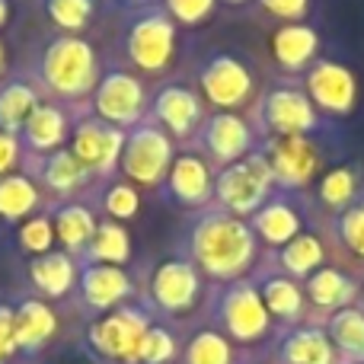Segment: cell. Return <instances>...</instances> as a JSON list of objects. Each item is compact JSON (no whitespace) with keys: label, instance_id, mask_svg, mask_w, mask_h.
<instances>
[{"label":"cell","instance_id":"obj_47","mask_svg":"<svg viewBox=\"0 0 364 364\" xmlns=\"http://www.w3.org/2000/svg\"><path fill=\"white\" fill-rule=\"evenodd\" d=\"M128 4H134V6H147L151 0H128Z\"/></svg>","mask_w":364,"mask_h":364},{"label":"cell","instance_id":"obj_45","mask_svg":"<svg viewBox=\"0 0 364 364\" xmlns=\"http://www.w3.org/2000/svg\"><path fill=\"white\" fill-rule=\"evenodd\" d=\"M10 23V0H0V29Z\"/></svg>","mask_w":364,"mask_h":364},{"label":"cell","instance_id":"obj_22","mask_svg":"<svg viewBox=\"0 0 364 364\" xmlns=\"http://www.w3.org/2000/svg\"><path fill=\"white\" fill-rule=\"evenodd\" d=\"M77 275H80V265L64 250H51L29 262L32 284H36L45 297H64L77 284Z\"/></svg>","mask_w":364,"mask_h":364},{"label":"cell","instance_id":"obj_17","mask_svg":"<svg viewBox=\"0 0 364 364\" xmlns=\"http://www.w3.org/2000/svg\"><path fill=\"white\" fill-rule=\"evenodd\" d=\"M198 141H201V147H205L208 160H214V164H220V166H230L252 154L250 125L233 112H214L208 122H201Z\"/></svg>","mask_w":364,"mask_h":364},{"label":"cell","instance_id":"obj_15","mask_svg":"<svg viewBox=\"0 0 364 364\" xmlns=\"http://www.w3.org/2000/svg\"><path fill=\"white\" fill-rule=\"evenodd\" d=\"M198 83H201L205 100L211 102V106L224 109V112L243 106L252 93V77H250V70H246V64L230 55H214L211 61L201 68Z\"/></svg>","mask_w":364,"mask_h":364},{"label":"cell","instance_id":"obj_48","mask_svg":"<svg viewBox=\"0 0 364 364\" xmlns=\"http://www.w3.org/2000/svg\"><path fill=\"white\" fill-rule=\"evenodd\" d=\"M224 4H246V0H224Z\"/></svg>","mask_w":364,"mask_h":364},{"label":"cell","instance_id":"obj_31","mask_svg":"<svg viewBox=\"0 0 364 364\" xmlns=\"http://www.w3.org/2000/svg\"><path fill=\"white\" fill-rule=\"evenodd\" d=\"M329 336H333V342L348 358L364 364V314L342 307L339 314L329 320Z\"/></svg>","mask_w":364,"mask_h":364},{"label":"cell","instance_id":"obj_38","mask_svg":"<svg viewBox=\"0 0 364 364\" xmlns=\"http://www.w3.org/2000/svg\"><path fill=\"white\" fill-rule=\"evenodd\" d=\"M320 195L326 205L333 208H342L352 201L355 195V173L346 170V166H339V170H329L326 176L320 179Z\"/></svg>","mask_w":364,"mask_h":364},{"label":"cell","instance_id":"obj_20","mask_svg":"<svg viewBox=\"0 0 364 364\" xmlns=\"http://www.w3.org/2000/svg\"><path fill=\"white\" fill-rule=\"evenodd\" d=\"M355 83L352 70L333 61H316L307 74V96L314 106L326 109V112H348L355 106Z\"/></svg>","mask_w":364,"mask_h":364},{"label":"cell","instance_id":"obj_3","mask_svg":"<svg viewBox=\"0 0 364 364\" xmlns=\"http://www.w3.org/2000/svg\"><path fill=\"white\" fill-rule=\"evenodd\" d=\"M122 51L128 64L144 74H164L176 58V23L157 4L138 6L122 32Z\"/></svg>","mask_w":364,"mask_h":364},{"label":"cell","instance_id":"obj_19","mask_svg":"<svg viewBox=\"0 0 364 364\" xmlns=\"http://www.w3.org/2000/svg\"><path fill=\"white\" fill-rule=\"evenodd\" d=\"M265 160H269L275 182L288 188L307 186L320 166V154L307 138H275L265 151Z\"/></svg>","mask_w":364,"mask_h":364},{"label":"cell","instance_id":"obj_46","mask_svg":"<svg viewBox=\"0 0 364 364\" xmlns=\"http://www.w3.org/2000/svg\"><path fill=\"white\" fill-rule=\"evenodd\" d=\"M4 64H6V51H4V42H0V74H4Z\"/></svg>","mask_w":364,"mask_h":364},{"label":"cell","instance_id":"obj_41","mask_svg":"<svg viewBox=\"0 0 364 364\" xmlns=\"http://www.w3.org/2000/svg\"><path fill=\"white\" fill-rule=\"evenodd\" d=\"M339 237L355 256L364 259V205L348 208L339 220Z\"/></svg>","mask_w":364,"mask_h":364},{"label":"cell","instance_id":"obj_35","mask_svg":"<svg viewBox=\"0 0 364 364\" xmlns=\"http://www.w3.org/2000/svg\"><path fill=\"white\" fill-rule=\"evenodd\" d=\"M42 6L51 23L68 36H77L80 29H87L96 10L93 0H42Z\"/></svg>","mask_w":364,"mask_h":364},{"label":"cell","instance_id":"obj_6","mask_svg":"<svg viewBox=\"0 0 364 364\" xmlns=\"http://www.w3.org/2000/svg\"><path fill=\"white\" fill-rule=\"evenodd\" d=\"M272 182L275 176L265 154H250L230 166H220V173L214 176V198L227 214H237V218L256 214L265 205Z\"/></svg>","mask_w":364,"mask_h":364},{"label":"cell","instance_id":"obj_11","mask_svg":"<svg viewBox=\"0 0 364 364\" xmlns=\"http://www.w3.org/2000/svg\"><path fill=\"white\" fill-rule=\"evenodd\" d=\"M160 192H164L166 201L182 208H201L211 201L214 195V173L211 164H208L201 154H176L170 164V173L160 182Z\"/></svg>","mask_w":364,"mask_h":364},{"label":"cell","instance_id":"obj_44","mask_svg":"<svg viewBox=\"0 0 364 364\" xmlns=\"http://www.w3.org/2000/svg\"><path fill=\"white\" fill-rule=\"evenodd\" d=\"M259 4L282 19H301L307 13V0H259Z\"/></svg>","mask_w":364,"mask_h":364},{"label":"cell","instance_id":"obj_26","mask_svg":"<svg viewBox=\"0 0 364 364\" xmlns=\"http://www.w3.org/2000/svg\"><path fill=\"white\" fill-rule=\"evenodd\" d=\"M42 100L45 96L38 93V87L32 80H23V77L4 80L0 83V132L19 134L26 119L32 115V109Z\"/></svg>","mask_w":364,"mask_h":364},{"label":"cell","instance_id":"obj_25","mask_svg":"<svg viewBox=\"0 0 364 364\" xmlns=\"http://www.w3.org/2000/svg\"><path fill=\"white\" fill-rule=\"evenodd\" d=\"M38 205H42V192H38L36 179L29 173L16 170L0 179V220L23 224L26 218L38 211Z\"/></svg>","mask_w":364,"mask_h":364},{"label":"cell","instance_id":"obj_39","mask_svg":"<svg viewBox=\"0 0 364 364\" xmlns=\"http://www.w3.org/2000/svg\"><path fill=\"white\" fill-rule=\"evenodd\" d=\"M173 352H176V342H173V336L166 333V329L160 326H151L144 336V342H141V358L144 364H166L173 358Z\"/></svg>","mask_w":364,"mask_h":364},{"label":"cell","instance_id":"obj_34","mask_svg":"<svg viewBox=\"0 0 364 364\" xmlns=\"http://www.w3.org/2000/svg\"><path fill=\"white\" fill-rule=\"evenodd\" d=\"M323 262V243L310 233H297L288 246H282V265L288 275H310Z\"/></svg>","mask_w":364,"mask_h":364},{"label":"cell","instance_id":"obj_29","mask_svg":"<svg viewBox=\"0 0 364 364\" xmlns=\"http://www.w3.org/2000/svg\"><path fill=\"white\" fill-rule=\"evenodd\" d=\"M307 294L316 307H346L355 294V284L342 272L320 269L316 275L307 278Z\"/></svg>","mask_w":364,"mask_h":364},{"label":"cell","instance_id":"obj_23","mask_svg":"<svg viewBox=\"0 0 364 364\" xmlns=\"http://www.w3.org/2000/svg\"><path fill=\"white\" fill-rule=\"evenodd\" d=\"M13 329H16V348L36 352V348H42L55 336V329H58L55 310L45 301H32L29 297V301H23L13 310Z\"/></svg>","mask_w":364,"mask_h":364},{"label":"cell","instance_id":"obj_9","mask_svg":"<svg viewBox=\"0 0 364 364\" xmlns=\"http://www.w3.org/2000/svg\"><path fill=\"white\" fill-rule=\"evenodd\" d=\"M147 329H151V320H147L144 310L115 307L90 326V342L106 358L134 364L141 358V342H144Z\"/></svg>","mask_w":364,"mask_h":364},{"label":"cell","instance_id":"obj_42","mask_svg":"<svg viewBox=\"0 0 364 364\" xmlns=\"http://www.w3.org/2000/svg\"><path fill=\"white\" fill-rule=\"evenodd\" d=\"M23 166V147H19V138L10 132H0V179L16 173Z\"/></svg>","mask_w":364,"mask_h":364},{"label":"cell","instance_id":"obj_10","mask_svg":"<svg viewBox=\"0 0 364 364\" xmlns=\"http://www.w3.org/2000/svg\"><path fill=\"white\" fill-rule=\"evenodd\" d=\"M26 173L36 179L38 192L48 195V205H61V201H74L83 188L96 176L70 154V147L51 151L45 157H26L23 160Z\"/></svg>","mask_w":364,"mask_h":364},{"label":"cell","instance_id":"obj_32","mask_svg":"<svg viewBox=\"0 0 364 364\" xmlns=\"http://www.w3.org/2000/svg\"><path fill=\"white\" fill-rule=\"evenodd\" d=\"M96 205L102 208V214H106L109 220H119L122 224V220H132L134 214H138L141 195H138V188H134L132 182L115 179V182H106V186H102Z\"/></svg>","mask_w":364,"mask_h":364},{"label":"cell","instance_id":"obj_13","mask_svg":"<svg viewBox=\"0 0 364 364\" xmlns=\"http://www.w3.org/2000/svg\"><path fill=\"white\" fill-rule=\"evenodd\" d=\"M151 122H157L170 138H192L201 132V100L182 83H166L151 100Z\"/></svg>","mask_w":364,"mask_h":364},{"label":"cell","instance_id":"obj_1","mask_svg":"<svg viewBox=\"0 0 364 364\" xmlns=\"http://www.w3.org/2000/svg\"><path fill=\"white\" fill-rule=\"evenodd\" d=\"M188 256L198 272L230 282L252 265L256 233L243 218L214 208V211L195 218L192 230H188Z\"/></svg>","mask_w":364,"mask_h":364},{"label":"cell","instance_id":"obj_2","mask_svg":"<svg viewBox=\"0 0 364 364\" xmlns=\"http://www.w3.org/2000/svg\"><path fill=\"white\" fill-rule=\"evenodd\" d=\"M32 83L45 100L80 106L87 96H93L96 83H100V61H96L93 45L80 36H68V32L51 36L38 51Z\"/></svg>","mask_w":364,"mask_h":364},{"label":"cell","instance_id":"obj_24","mask_svg":"<svg viewBox=\"0 0 364 364\" xmlns=\"http://www.w3.org/2000/svg\"><path fill=\"white\" fill-rule=\"evenodd\" d=\"M316 48H320V36H316V29H310L304 23H288L272 36V55L288 70L307 68L314 61Z\"/></svg>","mask_w":364,"mask_h":364},{"label":"cell","instance_id":"obj_30","mask_svg":"<svg viewBox=\"0 0 364 364\" xmlns=\"http://www.w3.org/2000/svg\"><path fill=\"white\" fill-rule=\"evenodd\" d=\"M282 355L288 364H333V346L316 329H301V333L288 336Z\"/></svg>","mask_w":364,"mask_h":364},{"label":"cell","instance_id":"obj_4","mask_svg":"<svg viewBox=\"0 0 364 364\" xmlns=\"http://www.w3.org/2000/svg\"><path fill=\"white\" fill-rule=\"evenodd\" d=\"M90 112L100 115L109 125L128 128L141 125V122L151 115V96H147L144 83L125 68H109L100 74V83H96L93 96H90Z\"/></svg>","mask_w":364,"mask_h":364},{"label":"cell","instance_id":"obj_7","mask_svg":"<svg viewBox=\"0 0 364 364\" xmlns=\"http://www.w3.org/2000/svg\"><path fill=\"white\" fill-rule=\"evenodd\" d=\"M68 147L96 179H102V176H109V173H119L125 132L109 125V122H102L100 115H93L87 109V112L74 122V132H70Z\"/></svg>","mask_w":364,"mask_h":364},{"label":"cell","instance_id":"obj_21","mask_svg":"<svg viewBox=\"0 0 364 364\" xmlns=\"http://www.w3.org/2000/svg\"><path fill=\"white\" fill-rule=\"evenodd\" d=\"M51 220H55V237L61 240L64 252H70L74 259L87 256V246L93 240L96 227H100V218H96L93 205L74 198V201H61V205L48 208Z\"/></svg>","mask_w":364,"mask_h":364},{"label":"cell","instance_id":"obj_27","mask_svg":"<svg viewBox=\"0 0 364 364\" xmlns=\"http://www.w3.org/2000/svg\"><path fill=\"white\" fill-rule=\"evenodd\" d=\"M132 259V233L125 230V224L119 220L100 218L93 240L87 246V256L83 262H102V265H122Z\"/></svg>","mask_w":364,"mask_h":364},{"label":"cell","instance_id":"obj_49","mask_svg":"<svg viewBox=\"0 0 364 364\" xmlns=\"http://www.w3.org/2000/svg\"><path fill=\"white\" fill-rule=\"evenodd\" d=\"M0 361H4V358H0Z\"/></svg>","mask_w":364,"mask_h":364},{"label":"cell","instance_id":"obj_16","mask_svg":"<svg viewBox=\"0 0 364 364\" xmlns=\"http://www.w3.org/2000/svg\"><path fill=\"white\" fill-rule=\"evenodd\" d=\"M198 288L201 278L192 259H164L151 272V301L154 307L166 310V314H182V310L192 307Z\"/></svg>","mask_w":364,"mask_h":364},{"label":"cell","instance_id":"obj_28","mask_svg":"<svg viewBox=\"0 0 364 364\" xmlns=\"http://www.w3.org/2000/svg\"><path fill=\"white\" fill-rule=\"evenodd\" d=\"M301 230V218L291 205L284 201H265L256 214H252V233L272 246H288Z\"/></svg>","mask_w":364,"mask_h":364},{"label":"cell","instance_id":"obj_12","mask_svg":"<svg viewBox=\"0 0 364 364\" xmlns=\"http://www.w3.org/2000/svg\"><path fill=\"white\" fill-rule=\"evenodd\" d=\"M259 119L275 138H304L316 128V109L301 90H272L262 96Z\"/></svg>","mask_w":364,"mask_h":364},{"label":"cell","instance_id":"obj_40","mask_svg":"<svg viewBox=\"0 0 364 364\" xmlns=\"http://www.w3.org/2000/svg\"><path fill=\"white\" fill-rule=\"evenodd\" d=\"M164 10L170 13L173 23L195 26V23H201V19L211 16L214 0H164Z\"/></svg>","mask_w":364,"mask_h":364},{"label":"cell","instance_id":"obj_14","mask_svg":"<svg viewBox=\"0 0 364 364\" xmlns=\"http://www.w3.org/2000/svg\"><path fill=\"white\" fill-rule=\"evenodd\" d=\"M220 323L240 342H252L269 329V310L252 284L237 282L220 294Z\"/></svg>","mask_w":364,"mask_h":364},{"label":"cell","instance_id":"obj_33","mask_svg":"<svg viewBox=\"0 0 364 364\" xmlns=\"http://www.w3.org/2000/svg\"><path fill=\"white\" fill-rule=\"evenodd\" d=\"M262 301H265V310L275 316H282V320H294L297 314H301L304 307V297H301V288H297L291 278H269V282L262 284Z\"/></svg>","mask_w":364,"mask_h":364},{"label":"cell","instance_id":"obj_5","mask_svg":"<svg viewBox=\"0 0 364 364\" xmlns=\"http://www.w3.org/2000/svg\"><path fill=\"white\" fill-rule=\"evenodd\" d=\"M176 157L173 151V138L157 125V122L144 119L141 125L125 132V147H122L119 173L125 182H138V186H160L170 173V164Z\"/></svg>","mask_w":364,"mask_h":364},{"label":"cell","instance_id":"obj_37","mask_svg":"<svg viewBox=\"0 0 364 364\" xmlns=\"http://www.w3.org/2000/svg\"><path fill=\"white\" fill-rule=\"evenodd\" d=\"M186 364H230V346H227L224 336L205 329L188 342Z\"/></svg>","mask_w":364,"mask_h":364},{"label":"cell","instance_id":"obj_36","mask_svg":"<svg viewBox=\"0 0 364 364\" xmlns=\"http://www.w3.org/2000/svg\"><path fill=\"white\" fill-rule=\"evenodd\" d=\"M16 240H19V246H23V252H29L32 259L51 252V246H55V240H58L51 214L45 211V214H32V218H26L16 230Z\"/></svg>","mask_w":364,"mask_h":364},{"label":"cell","instance_id":"obj_43","mask_svg":"<svg viewBox=\"0 0 364 364\" xmlns=\"http://www.w3.org/2000/svg\"><path fill=\"white\" fill-rule=\"evenodd\" d=\"M16 352V329H13V310L0 304V358Z\"/></svg>","mask_w":364,"mask_h":364},{"label":"cell","instance_id":"obj_18","mask_svg":"<svg viewBox=\"0 0 364 364\" xmlns=\"http://www.w3.org/2000/svg\"><path fill=\"white\" fill-rule=\"evenodd\" d=\"M77 291L90 310H115L122 301L132 297V278L122 265H102V262H80L77 275Z\"/></svg>","mask_w":364,"mask_h":364},{"label":"cell","instance_id":"obj_8","mask_svg":"<svg viewBox=\"0 0 364 364\" xmlns=\"http://www.w3.org/2000/svg\"><path fill=\"white\" fill-rule=\"evenodd\" d=\"M90 106H68V102H55V100H42L32 115L26 119L23 132L16 134L19 147H23V160L26 157H45L51 151L68 147L74 122L87 112Z\"/></svg>","mask_w":364,"mask_h":364}]
</instances>
